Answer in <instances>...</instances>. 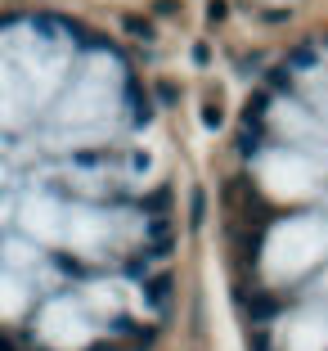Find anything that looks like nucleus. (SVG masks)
Listing matches in <instances>:
<instances>
[{
    "label": "nucleus",
    "instance_id": "1",
    "mask_svg": "<svg viewBox=\"0 0 328 351\" xmlns=\"http://www.w3.org/2000/svg\"><path fill=\"white\" fill-rule=\"evenodd\" d=\"M166 289H171V279H153V284H149V302H153V306H166Z\"/></svg>",
    "mask_w": 328,
    "mask_h": 351
},
{
    "label": "nucleus",
    "instance_id": "2",
    "mask_svg": "<svg viewBox=\"0 0 328 351\" xmlns=\"http://www.w3.org/2000/svg\"><path fill=\"white\" fill-rule=\"evenodd\" d=\"M94 351H113V347H94Z\"/></svg>",
    "mask_w": 328,
    "mask_h": 351
}]
</instances>
